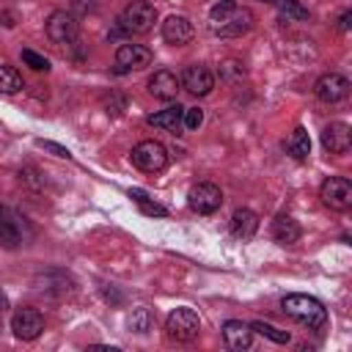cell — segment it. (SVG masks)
I'll return each instance as SVG.
<instances>
[{
  "instance_id": "83f0119b",
  "label": "cell",
  "mask_w": 352,
  "mask_h": 352,
  "mask_svg": "<svg viewBox=\"0 0 352 352\" xmlns=\"http://www.w3.org/2000/svg\"><path fill=\"white\" fill-rule=\"evenodd\" d=\"M204 124V110L201 107H184V113H182V126L184 129H198Z\"/></svg>"
},
{
  "instance_id": "5bb4252c",
  "label": "cell",
  "mask_w": 352,
  "mask_h": 352,
  "mask_svg": "<svg viewBox=\"0 0 352 352\" xmlns=\"http://www.w3.org/2000/svg\"><path fill=\"white\" fill-rule=\"evenodd\" d=\"M192 36H195V28H192V22H190L187 16H182V14H170V16L162 22V38H165L168 44L182 47V44H190Z\"/></svg>"
},
{
  "instance_id": "603a6c76",
  "label": "cell",
  "mask_w": 352,
  "mask_h": 352,
  "mask_svg": "<svg viewBox=\"0 0 352 352\" xmlns=\"http://www.w3.org/2000/svg\"><path fill=\"white\" fill-rule=\"evenodd\" d=\"M25 82H22V74L14 69V66H0V94H16L22 91Z\"/></svg>"
},
{
  "instance_id": "1f68e13d",
  "label": "cell",
  "mask_w": 352,
  "mask_h": 352,
  "mask_svg": "<svg viewBox=\"0 0 352 352\" xmlns=\"http://www.w3.org/2000/svg\"><path fill=\"white\" fill-rule=\"evenodd\" d=\"M349 22H352V11H344L341 19H338V28L341 30H349Z\"/></svg>"
},
{
  "instance_id": "d6986e66",
  "label": "cell",
  "mask_w": 352,
  "mask_h": 352,
  "mask_svg": "<svg viewBox=\"0 0 352 352\" xmlns=\"http://www.w3.org/2000/svg\"><path fill=\"white\" fill-rule=\"evenodd\" d=\"M300 226H297V220L292 217V214H278L275 220H272V239L275 242H280V245H294L297 239H300Z\"/></svg>"
},
{
  "instance_id": "7c38bea8",
  "label": "cell",
  "mask_w": 352,
  "mask_h": 352,
  "mask_svg": "<svg viewBox=\"0 0 352 352\" xmlns=\"http://www.w3.org/2000/svg\"><path fill=\"white\" fill-rule=\"evenodd\" d=\"M148 63H151V50L143 44H121L116 50V72L146 69Z\"/></svg>"
},
{
  "instance_id": "4316f807",
  "label": "cell",
  "mask_w": 352,
  "mask_h": 352,
  "mask_svg": "<svg viewBox=\"0 0 352 352\" xmlns=\"http://www.w3.org/2000/svg\"><path fill=\"white\" fill-rule=\"evenodd\" d=\"M220 77H223L226 82H239V80L245 77V66H242L239 60H226V63L220 66Z\"/></svg>"
},
{
  "instance_id": "ba28073f",
  "label": "cell",
  "mask_w": 352,
  "mask_h": 352,
  "mask_svg": "<svg viewBox=\"0 0 352 352\" xmlns=\"http://www.w3.org/2000/svg\"><path fill=\"white\" fill-rule=\"evenodd\" d=\"M77 33H80V25H77L74 14H69V11H52L47 16V36L55 44H74L77 41Z\"/></svg>"
},
{
  "instance_id": "8992f818",
  "label": "cell",
  "mask_w": 352,
  "mask_h": 352,
  "mask_svg": "<svg viewBox=\"0 0 352 352\" xmlns=\"http://www.w3.org/2000/svg\"><path fill=\"white\" fill-rule=\"evenodd\" d=\"M132 162L146 173H160L168 165V148L160 140H140L132 148Z\"/></svg>"
},
{
  "instance_id": "7a4b0ae2",
  "label": "cell",
  "mask_w": 352,
  "mask_h": 352,
  "mask_svg": "<svg viewBox=\"0 0 352 352\" xmlns=\"http://www.w3.org/2000/svg\"><path fill=\"white\" fill-rule=\"evenodd\" d=\"M280 308L286 316L305 324L308 330H319L327 322V308L316 297H308V294H286L280 300Z\"/></svg>"
},
{
  "instance_id": "ffe728a7",
  "label": "cell",
  "mask_w": 352,
  "mask_h": 352,
  "mask_svg": "<svg viewBox=\"0 0 352 352\" xmlns=\"http://www.w3.org/2000/svg\"><path fill=\"white\" fill-rule=\"evenodd\" d=\"M182 113H184V107H182V104H168L165 110H160V113L148 116L146 121H148V126L168 129V132H179V129H182Z\"/></svg>"
},
{
  "instance_id": "52a82bcc",
  "label": "cell",
  "mask_w": 352,
  "mask_h": 352,
  "mask_svg": "<svg viewBox=\"0 0 352 352\" xmlns=\"http://www.w3.org/2000/svg\"><path fill=\"white\" fill-rule=\"evenodd\" d=\"M190 209L198 212V214H212L223 206V190L212 182H201L190 190V198H187Z\"/></svg>"
},
{
  "instance_id": "9c48e42d",
  "label": "cell",
  "mask_w": 352,
  "mask_h": 352,
  "mask_svg": "<svg viewBox=\"0 0 352 352\" xmlns=\"http://www.w3.org/2000/svg\"><path fill=\"white\" fill-rule=\"evenodd\" d=\"M11 330L22 341H33L44 330V316L36 308H16L14 316H11Z\"/></svg>"
},
{
  "instance_id": "f546056e",
  "label": "cell",
  "mask_w": 352,
  "mask_h": 352,
  "mask_svg": "<svg viewBox=\"0 0 352 352\" xmlns=\"http://www.w3.org/2000/svg\"><path fill=\"white\" fill-rule=\"evenodd\" d=\"M38 146H41L44 151H50V154L60 157V160H72V151H69V148H63V146H58V143H52V140H38Z\"/></svg>"
},
{
  "instance_id": "ac0fdd59",
  "label": "cell",
  "mask_w": 352,
  "mask_h": 352,
  "mask_svg": "<svg viewBox=\"0 0 352 352\" xmlns=\"http://www.w3.org/2000/svg\"><path fill=\"white\" fill-rule=\"evenodd\" d=\"M228 226H231V234L236 239H250L256 234V228H258V217H256L253 209H236L231 214V223Z\"/></svg>"
},
{
  "instance_id": "2e32d148",
  "label": "cell",
  "mask_w": 352,
  "mask_h": 352,
  "mask_svg": "<svg viewBox=\"0 0 352 352\" xmlns=\"http://www.w3.org/2000/svg\"><path fill=\"white\" fill-rule=\"evenodd\" d=\"M176 91H179V77L168 69H157L151 77H148V94L162 99V102H170L176 99Z\"/></svg>"
},
{
  "instance_id": "7402d4cb",
  "label": "cell",
  "mask_w": 352,
  "mask_h": 352,
  "mask_svg": "<svg viewBox=\"0 0 352 352\" xmlns=\"http://www.w3.org/2000/svg\"><path fill=\"white\" fill-rule=\"evenodd\" d=\"M129 330H135V333H148V330H154V311L146 308V305H138V308L129 314Z\"/></svg>"
},
{
  "instance_id": "d4e9b609",
  "label": "cell",
  "mask_w": 352,
  "mask_h": 352,
  "mask_svg": "<svg viewBox=\"0 0 352 352\" xmlns=\"http://www.w3.org/2000/svg\"><path fill=\"white\" fill-rule=\"evenodd\" d=\"M250 330H253V333H261L264 338H270V341H275V344H289V338H292L286 330H278L275 324H267V322H253Z\"/></svg>"
},
{
  "instance_id": "8fae6325",
  "label": "cell",
  "mask_w": 352,
  "mask_h": 352,
  "mask_svg": "<svg viewBox=\"0 0 352 352\" xmlns=\"http://www.w3.org/2000/svg\"><path fill=\"white\" fill-rule=\"evenodd\" d=\"M182 88L190 91L192 96H206V94H212V88H214V74H212L204 63H192V66H187L184 74H182Z\"/></svg>"
},
{
  "instance_id": "3957f363",
  "label": "cell",
  "mask_w": 352,
  "mask_h": 352,
  "mask_svg": "<svg viewBox=\"0 0 352 352\" xmlns=\"http://www.w3.org/2000/svg\"><path fill=\"white\" fill-rule=\"evenodd\" d=\"M157 22V8L148 0H132L121 16H118V30L121 33H148Z\"/></svg>"
},
{
  "instance_id": "cb8c5ba5",
  "label": "cell",
  "mask_w": 352,
  "mask_h": 352,
  "mask_svg": "<svg viewBox=\"0 0 352 352\" xmlns=\"http://www.w3.org/2000/svg\"><path fill=\"white\" fill-rule=\"evenodd\" d=\"M129 195L135 198V204L140 206L143 214H148V217H165V214H168V209L160 206L157 201H148V195H146L143 190H129Z\"/></svg>"
},
{
  "instance_id": "d6a6232c",
  "label": "cell",
  "mask_w": 352,
  "mask_h": 352,
  "mask_svg": "<svg viewBox=\"0 0 352 352\" xmlns=\"http://www.w3.org/2000/svg\"><path fill=\"white\" fill-rule=\"evenodd\" d=\"M3 314H6V300L0 297V330H3Z\"/></svg>"
},
{
  "instance_id": "30bf717a",
  "label": "cell",
  "mask_w": 352,
  "mask_h": 352,
  "mask_svg": "<svg viewBox=\"0 0 352 352\" xmlns=\"http://www.w3.org/2000/svg\"><path fill=\"white\" fill-rule=\"evenodd\" d=\"M314 94H316L319 102L336 104V102L346 99V94H349V80H346L344 74H336V72L322 74V77L316 80V85H314Z\"/></svg>"
},
{
  "instance_id": "836d02e7",
  "label": "cell",
  "mask_w": 352,
  "mask_h": 352,
  "mask_svg": "<svg viewBox=\"0 0 352 352\" xmlns=\"http://www.w3.org/2000/svg\"><path fill=\"white\" fill-rule=\"evenodd\" d=\"M258 3H275V0H258Z\"/></svg>"
},
{
  "instance_id": "f1b7e54d",
  "label": "cell",
  "mask_w": 352,
  "mask_h": 352,
  "mask_svg": "<svg viewBox=\"0 0 352 352\" xmlns=\"http://www.w3.org/2000/svg\"><path fill=\"white\" fill-rule=\"evenodd\" d=\"M22 60H25L30 69H36V72H47V69H50V60H47L44 55L33 52V50H22Z\"/></svg>"
},
{
  "instance_id": "484cf974",
  "label": "cell",
  "mask_w": 352,
  "mask_h": 352,
  "mask_svg": "<svg viewBox=\"0 0 352 352\" xmlns=\"http://www.w3.org/2000/svg\"><path fill=\"white\" fill-rule=\"evenodd\" d=\"M275 3H278V11H280L286 19H297V22L308 19V8H302L297 0H275Z\"/></svg>"
},
{
  "instance_id": "6da1fadb",
  "label": "cell",
  "mask_w": 352,
  "mask_h": 352,
  "mask_svg": "<svg viewBox=\"0 0 352 352\" xmlns=\"http://www.w3.org/2000/svg\"><path fill=\"white\" fill-rule=\"evenodd\" d=\"M253 28V14L248 8H239L234 0H220L209 14V30L223 38L245 36Z\"/></svg>"
},
{
  "instance_id": "5b68a950",
  "label": "cell",
  "mask_w": 352,
  "mask_h": 352,
  "mask_svg": "<svg viewBox=\"0 0 352 352\" xmlns=\"http://www.w3.org/2000/svg\"><path fill=\"white\" fill-rule=\"evenodd\" d=\"M319 198L333 212H346L352 206V182L344 176H330L319 187Z\"/></svg>"
},
{
  "instance_id": "e0dca14e",
  "label": "cell",
  "mask_w": 352,
  "mask_h": 352,
  "mask_svg": "<svg viewBox=\"0 0 352 352\" xmlns=\"http://www.w3.org/2000/svg\"><path fill=\"white\" fill-rule=\"evenodd\" d=\"M22 242V220L11 209L0 206V245L3 248H16Z\"/></svg>"
},
{
  "instance_id": "4fadbf2b",
  "label": "cell",
  "mask_w": 352,
  "mask_h": 352,
  "mask_svg": "<svg viewBox=\"0 0 352 352\" xmlns=\"http://www.w3.org/2000/svg\"><path fill=\"white\" fill-rule=\"evenodd\" d=\"M322 146L330 154H346L349 146H352V129H349V124H344V121L327 124L322 129Z\"/></svg>"
},
{
  "instance_id": "44dd1931",
  "label": "cell",
  "mask_w": 352,
  "mask_h": 352,
  "mask_svg": "<svg viewBox=\"0 0 352 352\" xmlns=\"http://www.w3.org/2000/svg\"><path fill=\"white\" fill-rule=\"evenodd\" d=\"M286 151L294 160H308V154H311V138H308V132L302 126H294V132L286 140Z\"/></svg>"
},
{
  "instance_id": "4dcf8cb0",
  "label": "cell",
  "mask_w": 352,
  "mask_h": 352,
  "mask_svg": "<svg viewBox=\"0 0 352 352\" xmlns=\"http://www.w3.org/2000/svg\"><path fill=\"white\" fill-rule=\"evenodd\" d=\"M19 182H25L30 187H41V179H38V170L36 168H22L19 170Z\"/></svg>"
},
{
  "instance_id": "277c9868",
  "label": "cell",
  "mask_w": 352,
  "mask_h": 352,
  "mask_svg": "<svg viewBox=\"0 0 352 352\" xmlns=\"http://www.w3.org/2000/svg\"><path fill=\"white\" fill-rule=\"evenodd\" d=\"M198 333H201V319H198V314L192 308H173L168 314V319H165V336L170 341L187 344Z\"/></svg>"
},
{
  "instance_id": "9a60e30c",
  "label": "cell",
  "mask_w": 352,
  "mask_h": 352,
  "mask_svg": "<svg viewBox=\"0 0 352 352\" xmlns=\"http://www.w3.org/2000/svg\"><path fill=\"white\" fill-rule=\"evenodd\" d=\"M220 330H223V341H226L228 349L242 352V349H248V346L253 344V330H250V324H245V322H239V319L223 322Z\"/></svg>"
}]
</instances>
